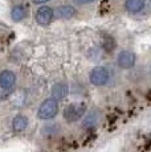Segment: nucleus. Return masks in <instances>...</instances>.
I'll return each instance as SVG.
<instances>
[{
  "label": "nucleus",
  "instance_id": "nucleus-4",
  "mask_svg": "<svg viewBox=\"0 0 151 152\" xmlns=\"http://www.w3.org/2000/svg\"><path fill=\"white\" fill-rule=\"evenodd\" d=\"M53 10H52L51 7H40L39 10H37L36 12V21L39 25H43V27H45V25H49L52 23V20H53Z\"/></svg>",
  "mask_w": 151,
  "mask_h": 152
},
{
  "label": "nucleus",
  "instance_id": "nucleus-13",
  "mask_svg": "<svg viewBox=\"0 0 151 152\" xmlns=\"http://www.w3.org/2000/svg\"><path fill=\"white\" fill-rule=\"evenodd\" d=\"M93 1H95V0H73V3L76 5H86V4H90Z\"/></svg>",
  "mask_w": 151,
  "mask_h": 152
},
{
  "label": "nucleus",
  "instance_id": "nucleus-1",
  "mask_svg": "<svg viewBox=\"0 0 151 152\" xmlns=\"http://www.w3.org/2000/svg\"><path fill=\"white\" fill-rule=\"evenodd\" d=\"M59 113V104H57L56 99L53 98H48L45 99L44 102L41 103V106L39 107V111H37V116L40 119H52L57 115Z\"/></svg>",
  "mask_w": 151,
  "mask_h": 152
},
{
  "label": "nucleus",
  "instance_id": "nucleus-11",
  "mask_svg": "<svg viewBox=\"0 0 151 152\" xmlns=\"http://www.w3.org/2000/svg\"><path fill=\"white\" fill-rule=\"evenodd\" d=\"M57 15L61 19H70L76 15V8L73 5H61L57 10Z\"/></svg>",
  "mask_w": 151,
  "mask_h": 152
},
{
  "label": "nucleus",
  "instance_id": "nucleus-10",
  "mask_svg": "<svg viewBox=\"0 0 151 152\" xmlns=\"http://www.w3.org/2000/svg\"><path fill=\"white\" fill-rule=\"evenodd\" d=\"M27 126H28V119L23 115H17L12 122V128L15 132H21V131H24L25 128H27Z\"/></svg>",
  "mask_w": 151,
  "mask_h": 152
},
{
  "label": "nucleus",
  "instance_id": "nucleus-15",
  "mask_svg": "<svg viewBox=\"0 0 151 152\" xmlns=\"http://www.w3.org/2000/svg\"><path fill=\"white\" fill-rule=\"evenodd\" d=\"M150 1H151V0H150Z\"/></svg>",
  "mask_w": 151,
  "mask_h": 152
},
{
  "label": "nucleus",
  "instance_id": "nucleus-5",
  "mask_svg": "<svg viewBox=\"0 0 151 152\" xmlns=\"http://www.w3.org/2000/svg\"><path fill=\"white\" fill-rule=\"evenodd\" d=\"M118 65L122 69H131L135 65V54L130 50H123L118 56Z\"/></svg>",
  "mask_w": 151,
  "mask_h": 152
},
{
  "label": "nucleus",
  "instance_id": "nucleus-2",
  "mask_svg": "<svg viewBox=\"0 0 151 152\" xmlns=\"http://www.w3.org/2000/svg\"><path fill=\"white\" fill-rule=\"evenodd\" d=\"M86 111V106L84 103H73L66 106V109L64 110V118L66 122L69 123H73L81 119V116L85 114Z\"/></svg>",
  "mask_w": 151,
  "mask_h": 152
},
{
  "label": "nucleus",
  "instance_id": "nucleus-3",
  "mask_svg": "<svg viewBox=\"0 0 151 152\" xmlns=\"http://www.w3.org/2000/svg\"><path fill=\"white\" fill-rule=\"evenodd\" d=\"M90 81L95 86H103L109 81V72L102 66L94 68L90 73Z\"/></svg>",
  "mask_w": 151,
  "mask_h": 152
},
{
  "label": "nucleus",
  "instance_id": "nucleus-8",
  "mask_svg": "<svg viewBox=\"0 0 151 152\" xmlns=\"http://www.w3.org/2000/svg\"><path fill=\"white\" fill-rule=\"evenodd\" d=\"M146 5V0H126L125 3V8L127 12L130 13H138Z\"/></svg>",
  "mask_w": 151,
  "mask_h": 152
},
{
  "label": "nucleus",
  "instance_id": "nucleus-9",
  "mask_svg": "<svg viewBox=\"0 0 151 152\" xmlns=\"http://www.w3.org/2000/svg\"><path fill=\"white\" fill-rule=\"evenodd\" d=\"M27 13L28 11L24 5H16L11 11V17H12L13 21H21V20H24L27 17Z\"/></svg>",
  "mask_w": 151,
  "mask_h": 152
},
{
  "label": "nucleus",
  "instance_id": "nucleus-12",
  "mask_svg": "<svg viewBox=\"0 0 151 152\" xmlns=\"http://www.w3.org/2000/svg\"><path fill=\"white\" fill-rule=\"evenodd\" d=\"M95 122H97V114H95V113L89 114L88 118L84 121V127H92Z\"/></svg>",
  "mask_w": 151,
  "mask_h": 152
},
{
  "label": "nucleus",
  "instance_id": "nucleus-7",
  "mask_svg": "<svg viewBox=\"0 0 151 152\" xmlns=\"http://www.w3.org/2000/svg\"><path fill=\"white\" fill-rule=\"evenodd\" d=\"M68 91H69V87L66 83L64 82H60V83H56L53 87H52V98L56 99V101H60V99H64L68 95Z\"/></svg>",
  "mask_w": 151,
  "mask_h": 152
},
{
  "label": "nucleus",
  "instance_id": "nucleus-6",
  "mask_svg": "<svg viewBox=\"0 0 151 152\" xmlns=\"http://www.w3.org/2000/svg\"><path fill=\"white\" fill-rule=\"evenodd\" d=\"M16 75L10 70H4L0 73V87L4 90H10L15 86Z\"/></svg>",
  "mask_w": 151,
  "mask_h": 152
},
{
  "label": "nucleus",
  "instance_id": "nucleus-14",
  "mask_svg": "<svg viewBox=\"0 0 151 152\" xmlns=\"http://www.w3.org/2000/svg\"><path fill=\"white\" fill-rule=\"evenodd\" d=\"M34 4H44V3H48L49 0H32Z\"/></svg>",
  "mask_w": 151,
  "mask_h": 152
}]
</instances>
